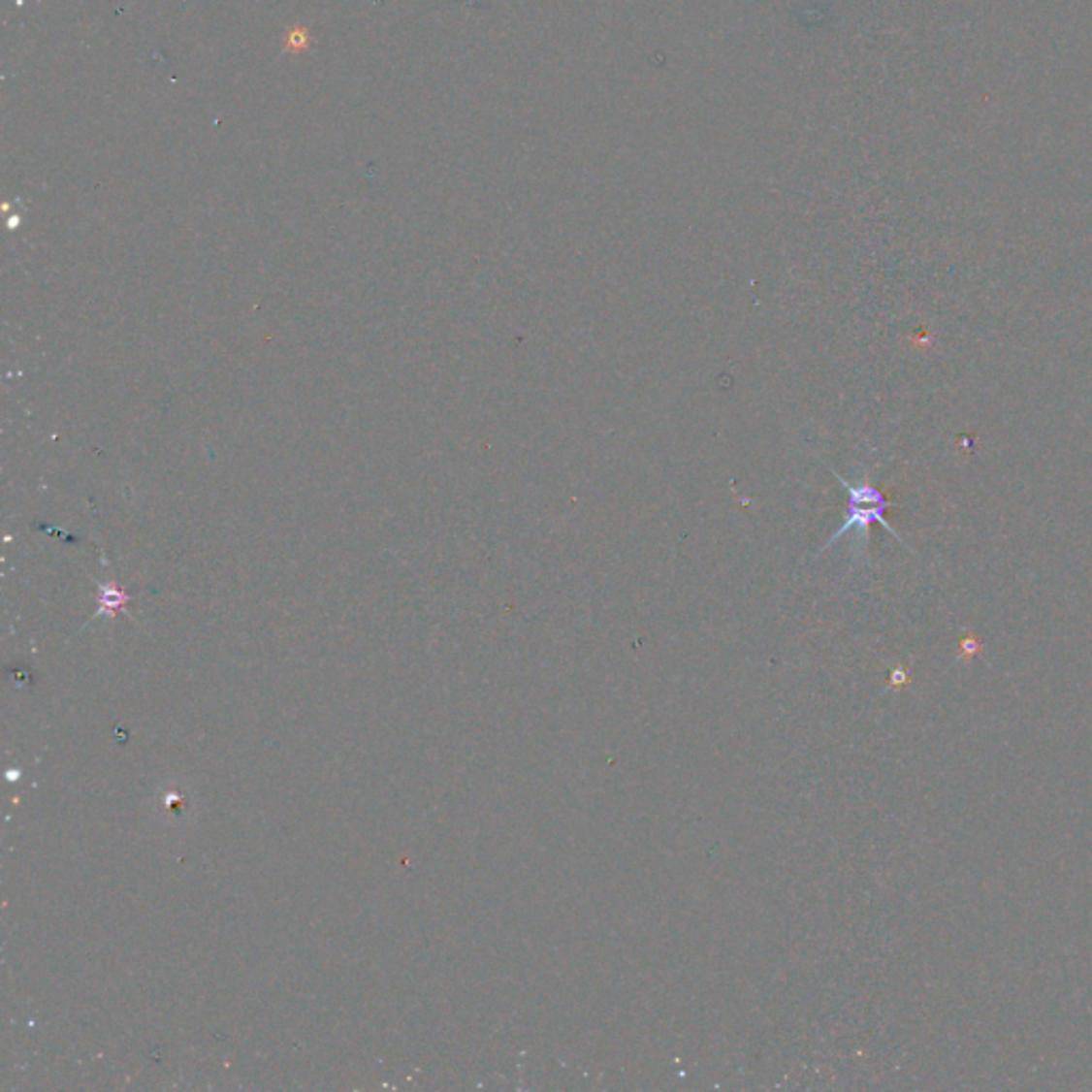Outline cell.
Here are the masks:
<instances>
[{
  "mask_svg": "<svg viewBox=\"0 0 1092 1092\" xmlns=\"http://www.w3.org/2000/svg\"><path fill=\"white\" fill-rule=\"evenodd\" d=\"M832 474L839 478V483L843 485V489L848 491V512H845V519H843V526L834 531V536L826 542L823 549H828L834 542H839L845 533L848 531H855V551L860 555H869V540H871V526L873 523H880L882 528H885L887 531L892 533V536L905 544V540L901 538V533H898L890 523L885 521V512L892 508V501L887 499L880 489H877L869 478H860L858 483H850V480H845L837 469H832Z\"/></svg>",
  "mask_w": 1092,
  "mask_h": 1092,
  "instance_id": "cell-1",
  "label": "cell"
}]
</instances>
